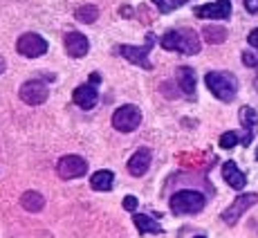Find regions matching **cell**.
Here are the masks:
<instances>
[{"mask_svg": "<svg viewBox=\"0 0 258 238\" xmlns=\"http://www.w3.org/2000/svg\"><path fill=\"white\" fill-rule=\"evenodd\" d=\"M142 124V110L133 103H126V106L117 108L115 115H112V128L119 133H133L137 131Z\"/></svg>", "mask_w": 258, "mask_h": 238, "instance_id": "obj_5", "label": "cell"}, {"mask_svg": "<svg viewBox=\"0 0 258 238\" xmlns=\"http://www.w3.org/2000/svg\"><path fill=\"white\" fill-rule=\"evenodd\" d=\"M133 222H135L140 234H162V227L157 225L153 218H148L146 214H135L133 216Z\"/></svg>", "mask_w": 258, "mask_h": 238, "instance_id": "obj_18", "label": "cell"}, {"mask_svg": "<svg viewBox=\"0 0 258 238\" xmlns=\"http://www.w3.org/2000/svg\"><path fill=\"white\" fill-rule=\"evenodd\" d=\"M196 238H207V236H196Z\"/></svg>", "mask_w": 258, "mask_h": 238, "instance_id": "obj_31", "label": "cell"}, {"mask_svg": "<svg viewBox=\"0 0 258 238\" xmlns=\"http://www.w3.org/2000/svg\"><path fill=\"white\" fill-rule=\"evenodd\" d=\"M66 52L72 58H81L90 52V41L81 32H68L66 34Z\"/></svg>", "mask_w": 258, "mask_h": 238, "instance_id": "obj_12", "label": "cell"}, {"mask_svg": "<svg viewBox=\"0 0 258 238\" xmlns=\"http://www.w3.org/2000/svg\"><path fill=\"white\" fill-rule=\"evenodd\" d=\"M151 162H153V153H151V148L142 146V148H137V151L133 153V157L128 160V171H131V175L140 177V175H144V173L148 171Z\"/></svg>", "mask_w": 258, "mask_h": 238, "instance_id": "obj_13", "label": "cell"}, {"mask_svg": "<svg viewBox=\"0 0 258 238\" xmlns=\"http://www.w3.org/2000/svg\"><path fill=\"white\" fill-rule=\"evenodd\" d=\"M256 160H258V148H256Z\"/></svg>", "mask_w": 258, "mask_h": 238, "instance_id": "obj_30", "label": "cell"}, {"mask_svg": "<svg viewBox=\"0 0 258 238\" xmlns=\"http://www.w3.org/2000/svg\"><path fill=\"white\" fill-rule=\"evenodd\" d=\"M175 77H177V86H180V90L184 95L188 97L196 95V72H193V68H188V66L177 68Z\"/></svg>", "mask_w": 258, "mask_h": 238, "instance_id": "obj_16", "label": "cell"}, {"mask_svg": "<svg viewBox=\"0 0 258 238\" xmlns=\"http://www.w3.org/2000/svg\"><path fill=\"white\" fill-rule=\"evenodd\" d=\"M222 177H225V182L229 187H234L236 191H242L245 189V185H247V177H245V173L238 168L236 162H225L222 164Z\"/></svg>", "mask_w": 258, "mask_h": 238, "instance_id": "obj_15", "label": "cell"}, {"mask_svg": "<svg viewBox=\"0 0 258 238\" xmlns=\"http://www.w3.org/2000/svg\"><path fill=\"white\" fill-rule=\"evenodd\" d=\"M207 205V198L202 196L200 191H191V189H184V191H177L175 196L171 198V209L173 214L177 216H186V214H200Z\"/></svg>", "mask_w": 258, "mask_h": 238, "instance_id": "obj_3", "label": "cell"}, {"mask_svg": "<svg viewBox=\"0 0 258 238\" xmlns=\"http://www.w3.org/2000/svg\"><path fill=\"white\" fill-rule=\"evenodd\" d=\"M49 97V88L38 79H32V81H25L21 86V99L27 106H41L45 103Z\"/></svg>", "mask_w": 258, "mask_h": 238, "instance_id": "obj_9", "label": "cell"}, {"mask_svg": "<svg viewBox=\"0 0 258 238\" xmlns=\"http://www.w3.org/2000/svg\"><path fill=\"white\" fill-rule=\"evenodd\" d=\"M21 205H23V209L36 214V211H41L43 207H45V198H43L38 191H25L23 198H21Z\"/></svg>", "mask_w": 258, "mask_h": 238, "instance_id": "obj_19", "label": "cell"}, {"mask_svg": "<svg viewBox=\"0 0 258 238\" xmlns=\"http://www.w3.org/2000/svg\"><path fill=\"white\" fill-rule=\"evenodd\" d=\"M247 43H249L251 47H256V49H258V29L249 32V36H247Z\"/></svg>", "mask_w": 258, "mask_h": 238, "instance_id": "obj_27", "label": "cell"}, {"mask_svg": "<svg viewBox=\"0 0 258 238\" xmlns=\"http://www.w3.org/2000/svg\"><path fill=\"white\" fill-rule=\"evenodd\" d=\"M137 207H140V200H137L135 196H126V198H123V209H128V211H135Z\"/></svg>", "mask_w": 258, "mask_h": 238, "instance_id": "obj_25", "label": "cell"}, {"mask_svg": "<svg viewBox=\"0 0 258 238\" xmlns=\"http://www.w3.org/2000/svg\"><path fill=\"white\" fill-rule=\"evenodd\" d=\"M238 117H240V124H242V128H245V137H242L240 142L245 144V146H249L251 140H254V131H256V124H258V112L251 106H242L240 112H238Z\"/></svg>", "mask_w": 258, "mask_h": 238, "instance_id": "obj_14", "label": "cell"}, {"mask_svg": "<svg viewBox=\"0 0 258 238\" xmlns=\"http://www.w3.org/2000/svg\"><path fill=\"white\" fill-rule=\"evenodd\" d=\"M242 63H245L247 68H256L258 66V54L249 52V49H247V52H242Z\"/></svg>", "mask_w": 258, "mask_h": 238, "instance_id": "obj_24", "label": "cell"}, {"mask_svg": "<svg viewBox=\"0 0 258 238\" xmlns=\"http://www.w3.org/2000/svg\"><path fill=\"white\" fill-rule=\"evenodd\" d=\"M186 3H188V0H153V5H155L162 14L175 12L177 7H182V5H186Z\"/></svg>", "mask_w": 258, "mask_h": 238, "instance_id": "obj_22", "label": "cell"}, {"mask_svg": "<svg viewBox=\"0 0 258 238\" xmlns=\"http://www.w3.org/2000/svg\"><path fill=\"white\" fill-rule=\"evenodd\" d=\"M56 171L63 180H74V177H81L88 173V160L81 155H66L58 160Z\"/></svg>", "mask_w": 258, "mask_h": 238, "instance_id": "obj_8", "label": "cell"}, {"mask_svg": "<svg viewBox=\"0 0 258 238\" xmlns=\"http://www.w3.org/2000/svg\"><path fill=\"white\" fill-rule=\"evenodd\" d=\"M74 18H77L79 23L90 25V23H94L99 18V9L94 7V5H81V7L74 12Z\"/></svg>", "mask_w": 258, "mask_h": 238, "instance_id": "obj_21", "label": "cell"}, {"mask_svg": "<svg viewBox=\"0 0 258 238\" xmlns=\"http://www.w3.org/2000/svg\"><path fill=\"white\" fill-rule=\"evenodd\" d=\"M160 45L168 52H180L184 56H193L200 52V38L193 29H171L160 38Z\"/></svg>", "mask_w": 258, "mask_h": 238, "instance_id": "obj_1", "label": "cell"}, {"mask_svg": "<svg viewBox=\"0 0 258 238\" xmlns=\"http://www.w3.org/2000/svg\"><path fill=\"white\" fill-rule=\"evenodd\" d=\"M238 142H240V135L236 131H227L220 135V142L218 144H220V148H234Z\"/></svg>", "mask_w": 258, "mask_h": 238, "instance_id": "obj_23", "label": "cell"}, {"mask_svg": "<svg viewBox=\"0 0 258 238\" xmlns=\"http://www.w3.org/2000/svg\"><path fill=\"white\" fill-rule=\"evenodd\" d=\"M196 18H211V21H227L231 16V3L229 0H216L209 5H200L193 9Z\"/></svg>", "mask_w": 258, "mask_h": 238, "instance_id": "obj_10", "label": "cell"}, {"mask_svg": "<svg viewBox=\"0 0 258 238\" xmlns=\"http://www.w3.org/2000/svg\"><path fill=\"white\" fill-rule=\"evenodd\" d=\"M72 101L77 103L79 108H83V110H92V108L97 106V101H99L97 86H94L92 81H88V83H83V86H79L77 90L72 92Z\"/></svg>", "mask_w": 258, "mask_h": 238, "instance_id": "obj_11", "label": "cell"}, {"mask_svg": "<svg viewBox=\"0 0 258 238\" xmlns=\"http://www.w3.org/2000/svg\"><path fill=\"white\" fill-rule=\"evenodd\" d=\"M258 202V196L256 193H240V196L236 198L234 202H231L229 207H227L225 211H222V222H227L229 227H234L238 220H240V216L245 214L247 209H251Z\"/></svg>", "mask_w": 258, "mask_h": 238, "instance_id": "obj_6", "label": "cell"}, {"mask_svg": "<svg viewBox=\"0 0 258 238\" xmlns=\"http://www.w3.org/2000/svg\"><path fill=\"white\" fill-rule=\"evenodd\" d=\"M5 68H7V63H5V58H3V56H0V74H3V72H5Z\"/></svg>", "mask_w": 258, "mask_h": 238, "instance_id": "obj_29", "label": "cell"}, {"mask_svg": "<svg viewBox=\"0 0 258 238\" xmlns=\"http://www.w3.org/2000/svg\"><path fill=\"white\" fill-rule=\"evenodd\" d=\"M202 36H205V41L211 43V45H220V43L227 41V29L220 27V25H209V27L202 29Z\"/></svg>", "mask_w": 258, "mask_h": 238, "instance_id": "obj_20", "label": "cell"}, {"mask_svg": "<svg viewBox=\"0 0 258 238\" xmlns=\"http://www.w3.org/2000/svg\"><path fill=\"white\" fill-rule=\"evenodd\" d=\"M245 7L249 14H256L258 16V0H245Z\"/></svg>", "mask_w": 258, "mask_h": 238, "instance_id": "obj_26", "label": "cell"}, {"mask_svg": "<svg viewBox=\"0 0 258 238\" xmlns=\"http://www.w3.org/2000/svg\"><path fill=\"white\" fill-rule=\"evenodd\" d=\"M153 45H155V36L153 34H148L146 36V45H119V54H121L123 58H126L128 63H133V66H140L144 70H151V58H148V54H151Z\"/></svg>", "mask_w": 258, "mask_h": 238, "instance_id": "obj_4", "label": "cell"}, {"mask_svg": "<svg viewBox=\"0 0 258 238\" xmlns=\"http://www.w3.org/2000/svg\"><path fill=\"white\" fill-rule=\"evenodd\" d=\"M112 185H115V173L108 171V168L92 173V177H90V187L94 191H110Z\"/></svg>", "mask_w": 258, "mask_h": 238, "instance_id": "obj_17", "label": "cell"}, {"mask_svg": "<svg viewBox=\"0 0 258 238\" xmlns=\"http://www.w3.org/2000/svg\"><path fill=\"white\" fill-rule=\"evenodd\" d=\"M16 49L21 56H27V58H38L47 52V41L41 36V34H23L16 43Z\"/></svg>", "mask_w": 258, "mask_h": 238, "instance_id": "obj_7", "label": "cell"}, {"mask_svg": "<svg viewBox=\"0 0 258 238\" xmlns=\"http://www.w3.org/2000/svg\"><path fill=\"white\" fill-rule=\"evenodd\" d=\"M205 83L211 90V95L220 101H231L238 92V81L229 72H209L205 77Z\"/></svg>", "mask_w": 258, "mask_h": 238, "instance_id": "obj_2", "label": "cell"}, {"mask_svg": "<svg viewBox=\"0 0 258 238\" xmlns=\"http://www.w3.org/2000/svg\"><path fill=\"white\" fill-rule=\"evenodd\" d=\"M119 14H123V16H133V12H131V7H123V9H119Z\"/></svg>", "mask_w": 258, "mask_h": 238, "instance_id": "obj_28", "label": "cell"}]
</instances>
